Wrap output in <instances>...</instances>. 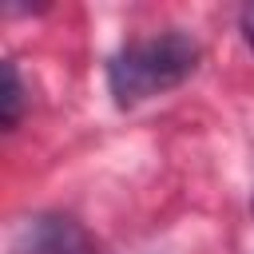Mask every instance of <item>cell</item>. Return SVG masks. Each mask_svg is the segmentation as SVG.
<instances>
[{"instance_id":"cell-1","label":"cell","mask_w":254,"mask_h":254,"mask_svg":"<svg viewBox=\"0 0 254 254\" xmlns=\"http://www.w3.org/2000/svg\"><path fill=\"white\" fill-rule=\"evenodd\" d=\"M198 56H202L198 44L179 28L147 36V40H131L107 60V91H111L115 107L147 103V99L187 83L198 67Z\"/></svg>"},{"instance_id":"cell-3","label":"cell","mask_w":254,"mask_h":254,"mask_svg":"<svg viewBox=\"0 0 254 254\" xmlns=\"http://www.w3.org/2000/svg\"><path fill=\"white\" fill-rule=\"evenodd\" d=\"M4 87H0V123H4V131H12L16 123H20V115H24V79H20V71H16V64L12 60H4Z\"/></svg>"},{"instance_id":"cell-4","label":"cell","mask_w":254,"mask_h":254,"mask_svg":"<svg viewBox=\"0 0 254 254\" xmlns=\"http://www.w3.org/2000/svg\"><path fill=\"white\" fill-rule=\"evenodd\" d=\"M238 28H242V40L254 48V4H246V8L238 12Z\"/></svg>"},{"instance_id":"cell-2","label":"cell","mask_w":254,"mask_h":254,"mask_svg":"<svg viewBox=\"0 0 254 254\" xmlns=\"http://www.w3.org/2000/svg\"><path fill=\"white\" fill-rule=\"evenodd\" d=\"M12 254H95L87 230L67 214H36L28 218L16 238Z\"/></svg>"}]
</instances>
